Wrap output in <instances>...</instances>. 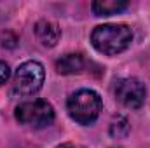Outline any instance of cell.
<instances>
[{
	"label": "cell",
	"mask_w": 150,
	"mask_h": 148,
	"mask_svg": "<svg viewBox=\"0 0 150 148\" xmlns=\"http://www.w3.org/2000/svg\"><path fill=\"white\" fill-rule=\"evenodd\" d=\"M133 42V32L127 25H98L91 33L93 47L105 54V56H117L124 52Z\"/></svg>",
	"instance_id": "6da1fadb"
},
{
	"label": "cell",
	"mask_w": 150,
	"mask_h": 148,
	"mask_svg": "<svg viewBox=\"0 0 150 148\" xmlns=\"http://www.w3.org/2000/svg\"><path fill=\"white\" fill-rule=\"evenodd\" d=\"M103 108V101L100 94L93 89H79L74 94H70L67 101V110L68 115L80 125H89L93 124Z\"/></svg>",
	"instance_id": "7a4b0ae2"
},
{
	"label": "cell",
	"mask_w": 150,
	"mask_h": 148,
	"mask_svg": "<svg viewBox=\"0 0 150 148\" xmlns=\"http://www.w3.org/2000/svg\"><path fill=\"white\" fill-rule=\"evenodd\" d=\"M45 80V70L38 61H25L18 66L12 77V89L11 92L19 98L33 96L42 89Z\"/></svg>",
	"instance_id": "3957f363"
},
{
	"label": "cell",
	"mask_w": 150,
	"mask_h": 148,
	"mask_svg": "<svg viewBox=\"0 0 150 148\" xmlns=\"http://www.w3.org/2000/svg\"><path fill=\"white\" fill-rule=\"evenodd\" d=\"M16 120L30 129H44L54 122V108L45 99L25 101L16 106Z\"/></svg>",
	"instance_id": "277c9868"
},
{
	"label": "cell",
	"mask_w": 150,
	"mask_h": 148,
	"mask_svg": "<svg viewBox=\"0 0 150 148\" xmlns=\"http://www.w3.org/2000/svg\"><path fill=\"white\" fill-rule=\"evenodd\" d=\"M115 98L126 108H140L147 99V87L136 77L120 78L115 84Z\"/></svg>",
	"instance_id": "5b68a950"
},
{
	"label": "cell",
	"mask_w": 150,
	"mask_h": 148,
	"mask_svg": "<svg viewBox=\"0 0 150 148\" xmlns=\"http://www.w3.org/2000/svg\"><path fill=\"white\" fill-rule=\"evenodd\" d=\"M35 37L44 47H54L59 42L61 28L51 19H40L35 25Z\"/></svg>",
	"instance_id": "8992f818"
},
{
	"label": "cell",
	"mask_w": 150,
	"mask_h": 148,
	"mask_svg": "<svg viewBox=\"0 0 150 148\" xmlns=\"http://www.w3.org/2000/svg\"><path fill=\"white\" fill-rule=\"evenodd\" d=\"M84 58L77 52H70L61 56L56 61V72L61 75H74V73H80L84 70Z\"/></svg>",
	"instance_id": "52a82bcc"
},
{
	"label": "cell",
	"mask_w": 150,
	"mask_h": 148,
	"mask_svg": "<svg viewBox=\"0 0 150 148\" xmlns=\"http://www.w3.org/2000/svg\"><path fill=\"white\" fill-rule=\"evenodd\" d=\"M129 2L126 0H96L91 4V9L96 16H112L127 9Z\"/></svg>",
	"instance_id": "ba28073f"
},
{
	"label": "cell",
	"mask_w": 150,
	"mask_h": 148,
	"mask_svg": "<svg viewBox=\"0 0 150 148\" xmlns=\"http://www.w3.org/2000/svg\"><path fill=\"white\" fill-rule=\"evenodd\" d=\"M129 122H127V118L126 117H117L115 120H113L112 124H110V136L112 138H126L127 134H129Z\"/></svg>",
	"instance_id": "9c48e42d"
},
{
	"label": "cell",
	"mask_w": 150,
	"mask_h": 148,
	"mask_svg": "<svg viewBox=\"0 0 150 148\" xmlns=\"http://www.w3.org/2000/svg\"><path fill=\"white\" fill-rule=\"evenodd\" d=\"M11 77V68L5 61H0V85H4Z\"/></svg>",
	"instance_id": "30bf717a"
},
{
	"label": "cell",
	"mask_w": 150,
	"mask_h": 148,
	"mask_svg": "<svg viewBox=\"0 0 150 148\" xmlns=\"http://www.w3.org/2000/svg\"><path fill=\"white\" fill-rule=\"evenodd\" d=\"M58 148H75V147L72 145V143H63V145H59Z\"/></svg>",
	"instance_id": "8fae6325"
},
{
	"label": "cell",
	"mask_w": 150,
	"mask_h": 148,
	"mask_svg": "<svg viewBox=\"0 0 150 148\" xmlns=\"http://www.w3.org/2000/svg\"><path fill=\"white\" fill-rule=\"evenodd\" d=\"M112 148H122V147H112Z\"/></svg>",
	"instance_id": "7c38bea8"
}]
</instances>
